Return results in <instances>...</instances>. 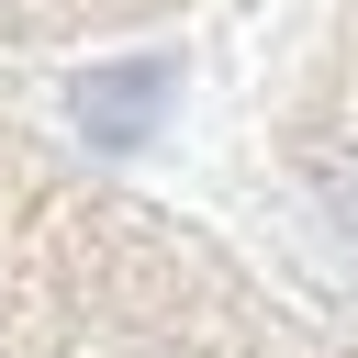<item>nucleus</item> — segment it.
Here are the masks:
<instances>
[{
  "instance_id": "f257e3e1",
  "label": "nucleus",
  "mask_w": 358,
  "mask_h": 358,
  "mask_svg": "<svg viewBox=\"0 0 358 358\" xmlns=\"http://www.w3.org/2000/svg\"><path fill=\"white\" fill-rule=\"evenodd\" d=\"M291 201H302V336L313 358H358V0L336 11L302 101H291Z\"/></svg>"
}]
</instances>
